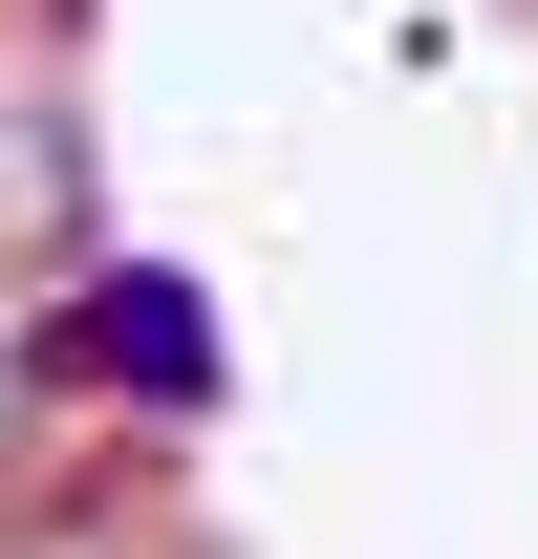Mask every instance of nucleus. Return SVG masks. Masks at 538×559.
<instances>
[{
  "label": "nucleus",
  "mask_w": 538,
  "mask_h": 559,
  "mask_svg": "<svg viewBox=\"0 0 538 559\" xmlns=\"http://www.w3.org/2000/svg\"><path fill=\"white\" fill-rule=\"evenodd\" d=\"M66 366H108V388H130V409H215V301L173 259H108L66 301Z\"/></svg>",
  "instance_id": "1"
}]
</instances>
